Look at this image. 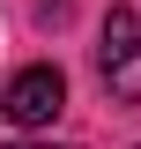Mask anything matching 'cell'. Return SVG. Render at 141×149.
I'll return each mask as SVG.
<instances>
[{"instance_id": "2", "label": "cell", "mask_w": 141, "mask_h": 149, "mask_svg": "<svg viewBox=\"0 0 141 149\" xmlns=\"http://www.w3.org/2000/svg\"><path fill=\"white\" fill-rule=\"evenodd\" d=\"M0 112H8V127H22V134L52 127L59 112H67V74H59L52 60L15 67V74H8V90H0Z\"/></svg>"}, {"instance_id": "1", "label": "cell", "mask_w": 141, "mask_h": 149, "mask_svg": "<svg viewBox=\"0 0 141 149\" xmlns=\"http://www.w3.org/2000/svg\"><path fill=\"white\" fill-rule=\"evenodd\" d=\"M97 74L119 104H141V0H119L104 15V45H97Z\"/></svg>"}, {"instance_id": "3", "label": "cell", "mask_w": 141, "mask_h": 149, "mask_svg": "<svg viewBox=\"0 0 141 149\" xmlns=\"http://www.w3.org/2000/svg\"><path fill=\"white\" fill-rule=\"evenodd\" d=\"M8 149H74V142H8Z\"/></svg>"}, {"instance_id": "4", "label": "cell", "mask_w": 141, "mask_h": 149, "mask_svg": "<svg viewBox=\"0 0 141 149\" xmlns=\"http://www.w3.org/2000/svg\"><path fill=\"white\" fill-rule=\"evenodd\" d=\"M134 149H141V142H134Z\"/></svg>"}]
</instances>
